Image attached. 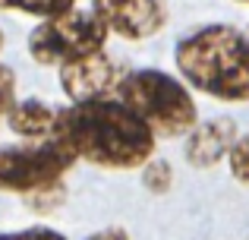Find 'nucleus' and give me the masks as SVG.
I'll return each mask as SVG.
<instances>
[{"label": "nucleus", "instance_id": "f257e3e1", "mask_svg": "<svg viewBox=\"0 0 249 240\" xmlns=\"http://www.w3.org/2000/svg\"><path fill=\"white\" fill-rule=\"evenodd\" d=\"M54 136L73 148L76 158L114 171L145 165L155 148V129L120 98L73 101V108L57 114Z\"/></svg>", "mask_w": 249, "mask_h": 240}, {"label": "nucleus", "instance_id": "f03ea898", "mask_svg": "<svg viewBox=\"0 0 249 240\" xmlns=\"http://www.w3.org/2000/svg\"><path fill=\"white\" fill-rule=\"evenodd\" d=\"M189 86L221 101H249V38L233 25H205L177 44Z\"/></svg>", "mask_w": 249, "mask_h": 240}, {"label": "nucleus", "instance_id": "7ed1b4c3", "mask_svg": "<svg viewBox=\"0 0 249 240\" xmlns=\"http://www.w3.org/2000/svg\"><path fill=\"white\" fill-rule=\"evenodd\" d=\"M117 98L129 105L155 136H180L196 123V105L189 92L174 79V76L161 73V70H136L120 79Z\"/></svg>", "mask_w": 249, "mask_h": 240}, {"label": "nucleus", "instance_id": "20e7f679", "mask_svg": "<svg viewBox=\"0 0 249 240\" xmlns=\"http://www.w3.org/2000/svg\"><path fill=\"white\" fill-rule=\"evenodd\" d=\"M107 22L95 10H70L48 16L35 32L29 35V54L44 67H60L76 57L95 54L107 41Z\"/></svg>", "mask_w": 249, "mask_h": 240}, {"label": "nucleus", "instance_id": "39448f33", "mask_svg": "<svg viewBox=\"0 0 249 240\" xmlns=\"http://www.w3.org/2000/svg\"><path fill=\"white\" fill-rule=\"evenodd\" d=\"M76 152L57 136H44L35 146L0 148V190L32 196L38 190L60 184V177L73 167Z\"/></svg>", "mask_w": 249, "mask_h": 240}, {"label": "nucleus", "instance_id": "423d86ee", "mask_svg": "<svg viewBox=\"0 0 249 240\" xmlns=\"http://www.w3.org/2000/svg\"><path fill=\"white\" fill-rule=\"evenodd\" d=\"M123 67L110 54L95 51V54L76 57L70 63H60V89L73 101H91V98H110L120 89Z\"/></svg>", "mask_w": 249, "mask_h": 240}, {"label": "nucleus", "instance_id": "0eeeda50", "mask_svg": "<svg viewBox=\"0 0 249 240\" xmlns=\"http://www.w3.org/2000/svg\"><path fill=\"white\" fill-rule=\"evenodd\" d=\"M91 10L107 22V29L129 41L152 38L164 29V0H91Z\"/></svg>", "mask_w": 249, "mask_h": 240}, {"label": "nucleus", "instance_id": "6e6552de", "mask_svg": "<svg viewBox=\"0 0 249 240\" xmlns=\"http://www.w3.org/2000/svg\"><path fill=\"white\" fill-rule=\"evenodd\" d=\"M237 142V123L231 117H218L202 123L199 129H193L186 142V158L196 167H212L218 165L224 155H231V146Z\"/></svg>", "mask_w": 249, "mask_h": 240}, {"label": "nucleus", "instance_id": "1a4fd4ad", "mask_svg": "<svg viewBox=\"0 0 249 240\" xmlns=\"http://www.w3.org/2000/svg\"><path fill=\"white\" fill-rule=\"evenodd\" d=\"M57 114H60V111H54L51 105L29 98V101H19V105H13L10 111H6V117H10L13 133L29 136V139H44V136H54Z\"/></svg>", "mask_w": 249, "mask_h": 240}, {"label": "nucleus", "instance_id": "9d476101", "mask_svg": "<svg viewBox=\"0 0 249 240\" xmlns=\"http://www.w3.org/2000/svg\"><path fill=\"white\" fill-rule=\"evenodd\" d=\"M76 6V0H0V10H16V13H29V16H57V13Z\"/></svg>", "mask_w": 249, "mask_h": 240}, {"label": "nucleus", "instance_id": "9b49d317", "mask_svg": "<svg viewBox=\"0 0 249 240\" xmlns=\"http://www.w3.org/2000/svg\"><path fill=\"white\" fill-rule=\"evenodd\" d=\"M145 186L152 193H164L170 190V184H174V171H170L167 161H152V165H145Z\"/></svg>", "mask_w": 249, "mask_h": 240}, {"label": "nucleus", "instance_id": "f8f14e48", "mask_svg": "<svg viewBox=\"0 0 249 240\" xmlns=\"http://www.w3.org/2000/svg\"><path fill=\"white\" fill-rule=\"evenodd\" d=\"M231 171L237 180L249 184V136H240L231 146Z\"/></svg>", "mask_w": 249, "mask_h": 240}, {"label": "nucleus", "instance_id": "ddd939ff", "mask_svg": "<svg viewBox=\"0 0 249 240\" xmlns=\"http://www.w3.org/2000/svg\"><path fill=\"white\" fill-rule=\"evenodd\" d=\"M13 95H16V73L0 63V114H6L13 105H16Z\"/></svg>", "mask_w": 249, "mask_h": 240}, {"label": "nucleus", "instance_id": "4468645a", "mask_svg": "<svg viewBox=\"0 0 249 240\" xmlns=\"http://www.w3.org/2000/svg\"><path fill=\"white\" fill-rule=\"evenodd\" d=\"M0 48H3V32H0Z\"/></svg>", "mask_w": 249, "mask_h": 240}, {"label": "nucleus", "instance_id": "2eb2a0df", "mask_svg": "<svg viewBox=\"0 0 249 240\" xmlns=\"http://www.w3.org/2000/svg\"><path fill=\"white\" fill-rule=\"evenodd\" d=\"M246 3H249V0H246Z\"/></svg>", "mask_w": 249, "mask_h": 240}]
</instances>
